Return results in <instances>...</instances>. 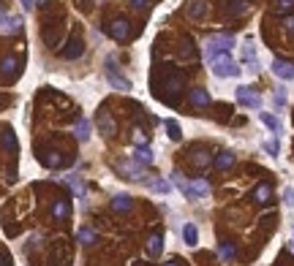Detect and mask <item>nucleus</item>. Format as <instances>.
Listing matches in <instances>:
<instances>
[{
  "label": "nucleus",
  "instance_id": "1",
  "mask_svg": "<svg viewBox=\"0 0 294 266\" xmlns=\"http://www.w3.org/2000/svg\"><path fill=\"white\" fill-rule=\"evenodd\" d=\"M205 55H207V63H210L212 74L218 76V79H232V76L240 74L237 63L232 60L229 52H205Z\"/></svg>",
  "mask_w": 294,
  "mask_h": 266
},
{
  "label": "nucleus",
  "instance_id": "2",
  "mask_svg": "<svg viewBox=\"0 0 294 266\" xmlns=\"http://www.w3.org/2000/svg\"><path fill=\"white\" fill-rule=\"evenodd\" d=\"M172 182H174V185L180 188V190H183V196H185V198H193V201H196V198H205L207 193H210V185H207V179L185 182L180 171H174V174H172Z\"/></svg>",
  "mask_w": 294,
  "mask_h": 266
},
{
  "label": "nucleus",
  "instance_id": "3",
  "mask_svg": "<svg viewBox=\"0 0 294 266\" xmlns=\"http://www.w3.org/2000/svg\"><path fill=\"white\" fill-rule=\"evenodd\" d=\"M106 79H109V84H112V87H117V90H131V79L120 76L115 57H109V60H106Z\"/></svg>",
  "mask_w": 294,
  "mask_h": 266
},
{
  "label": "nucleus",
  "instance_id": "4",
  "mask_svg": "<svg viewBox=\"0 0 294 266\" xmlns=\"http://www.w3.org/2000/svg\"><path fill=\"white\" fill-rule=\"evenodd\" d=\"M237 101L242 106H248V109H259L261 106V95L253 87H248V84H240L237 87Z\"/></svg>",
  "mask_w": 294,
  "mask_h": 266
},
{
  "label": "nucleus",
  "instance_id": "5",
  "mask_svg": "<svg viewBox=\"0 0 294 266\" xmlns=\"http://www.w3.org/2000/svg\"><path fill=\"white\" fill-rule=\"evenodd\" d=\"M234 47V35H212L210 41H207L205 52H229Z\"/></svg>",
  "mask_w": 294,
  "mask_h": 266
},
{
  "label": "nucleus",
  "instance_id": "6",
  "mask_svg": "<svg viewBox=\"0 0 294 266\" xmlns=\"http://www.w3.org/2000/svg\"><path fill=\"white\" fill-rule=\"evenodd\" d=\"M22 30V19L19 16H8L0 11V33H6V35H14Z\"/></svg>",
  "mask_w": 294,
  "mask_h": 266
},
{
  "label": "nucleus",
  "instance_id": "7",
  "mask_svg": "<svg viewBox=\"0 0 294 266\" xmlns=\"http://www.w3.org/2000/svg\"><path fill=\"white\" fill-rule=\"evenodd\" d=\"M273 74L278 76V79H283V82H292V79H294V65L275 57V60H273Z\"/></svg>",
  "mask_w": 294,
  "mask_h": 266
},
{
  "label": "nucleus",
  "instance_id": "8",
  "mask_svg": "<svg viewBox=\"0 0 294 266\" xmlns=\"http://www.w3.org/2000/svg\"><path fill=\"white\" fill-rule=\"evenodd\" d=\"M142 169H144V166L131 163V160H120V163H117V171H120V174H125L128 179H142Z\"/></svg>",
  "mask_w": 294,
  "mask_h": 266
},
{
  "label": "nucleus",
  "instance_id": "9",
  "mask_svg": "<svg viewBox=\"0 0 294 266\" xmlns=\"http://www.w3.org/2000/svg\"><path fill=\"white\" fill-rule=\"evenodd\" d=\"M128 33H131V28H128V22H125V19H115L109 25V35H112V38H117V41L128 38Z\"/></svg>",
  "mask_w": 294,
  "mask_h": 266
},
{
  "label": "nucleus",
  "instance_id": "10",
  "mask_svg": "<svg viewBox=\"0 0 294 266\" xmlns=\"http://www.w3.org/2000/svg\"><path fill=\"white\" fill-rule=\"evenodd\" d=\"M242 63L248 65V71H256V65H259V60H256V49H253L251 41H245V47H242Z\"/></svg>",
  "mask_w": 294,
  "mask_h": 266
},
{
  "label": "nucleus",
  "instance_id": "11",
  "mask_svg": "<svg viewBox=\"0 0 294 266\" xmlns=\"http://www.w3.org/2000/svg\"><path fill=\"white\" fill-rule=\"evenodd\" d=\"M98 125H101V130L106 133V136H115V120H112L109 111H98Z\"/></svg>",
  "mask_w": 294,
  "mask_h": 266
},
{
  "label": "nucleus",
  "instance_id": "12",
  "mask_svg": "<svg viewBox=\"0 0 294 266\" xmlns=\"http://www.w3.org/2000/svg\"><path fill=\"white\" fill-rule=\"evenodd\" d=\"M41 160L49 166V169H57V166H69V163H71V157H63L60 152H47Z\"/></svg>",
  "mask_w": 294,
  "mask_h": 266
},
{
  "label": "nucleus",
  "instance_id": "13",
  "mask_svg": "<svg viewBox=\"0 0 294 266\" xmlns=\"http://www.w3.org/2000/svg\"><path fill=\"white\" fill-rule=\"evenodd\" d=\"M134 160H137L139 166H153V150L150 147H137V152H134Z\"/></svg>",
  "mask_w": 294,
  "mask_h": 266
},
{
  "label": "nucleus",
  "instance_id": "14",
  "mask_svg": "<svg viewBox=\"0 0 294 266\" xmlns=\"http://www.w3.org/2000/svg\"><path fill=\"white\" fill-rule=\"evenodd\" d=\"M66 182L71 185V190L76 193V198H85V190H87V188H85V179L79 177V174H69V177H66Z\"/></svg>",
  "mask_w": 294,
  "mask_h": 266
},
{
  "label": "nucleus",
  "instance_id": "15",
  "mask_svg": "<svg viewBox=\"0 0 294 266\" xmlns=\"http://www.w3.org/2000/svg\"><path fill=\"white\" fill-rule=\"evenodd\" d=\"M161 250H164V239H161V234H153L150 242H147V255L150 258H156V255H161Z\"/></svg>",
  "mask_w": 294,
  "mask_h": 266
},
{
  "label": "nucleus",
  "instance_id": "16",
  "mask_svg": "<svg viewBox=\"0 0 294 266\" xmlns=\"http://www.w3.org/2000/svg\"><path fill=\"white\" fill-rule=\"evenodd\" d=\"M131 204H134V201H131L128 193H120V196L112 198V209H115V212H128Z\"/></svg>",
  "mask_w": 294,
  "mask_h": 266
},
{
  "label": "nucleus",
  "instance_id": "17",
  "mask_svg": "<svg viewBox=\"0 0 294 266\" xmlns=\"http://www.w3.org/2000/svg\"><path fill=\"white\" fill-rule=\"evenodd\" d=\"M74 136L79 139V141H87L90 139V120H76V125H74Z\"/></svg>",
  "mask_w": 294,
  "mask_h": 266
},
{
  "label": "nucleus",
  "instance_id": "18",
  "mask_svg": "<svg viewBox=\"0 0 294 266\" xmlns=\"http://www.w3.org/2000/svg\"><path fill=\"white\" fill-rule=\"evenodd\" d=\"M259 120H261V123H264L270 130H273L275 136H278L280 130H283V128H280V120H278V117H273L270 111H261V114H259Z\"/></svg>",
  "mask_w": 294,
  "mask_h": 266
},
{
  "label": "nucleus",
  "instance_id": "19",
  "mask_svg": "<svg viewBox=\"0 0 294 266\" xmlns=\"http://www.w3.org/2000/svg\"><path fill=\"white\" fill-rule=\"evenodd\" d=\"M212 166H215L218 171L232 169V166H234V152H221V155L215 157V163H212Z\"/></svg>",
  "mask_w": 294,
  "mask_h": 266
},
{
  "label": "nucleus",
  "instance_id": "20",
  "mask_svg": "<svg viewBox=\"0 0 294 266\" xmlns=\"http://www.w3.org/2000/svg\"><path fill=\"white\" fill-rule=\"evenodd\" d=\"M76 239H79L82 245H93V242H98V234L93 231V228H87V225H82V228L76 231Z\"/></svg>",
  "mask_w": 294,
  "mask_h": 266
},
{
  "label": "nucleus",
  "instance_id": "21",
  "mask_svg": "<svg viewBox=\"0 0 294 266\" xmlns=\"http://www.w3.org/2000/svg\"><path fill=\"white\" fill-rule=\"evenodd\" d=\"M183 239H185V245H191V247L199 242V231H196V225H193V223L183 225Z\"/></svg>",
  "mask_w": 294,
  "mask_h": 266
},
{
  "label": "nucleus",
  "instance_id": "22",
  "mask_svg": "<svg viewBox=\"0 0 294 266\" xmlns=\"http://www.w3.org/2000/svg\"><path fill=\"white\" fill-rule=\"evenodd\" d=\"M79 55H82V41H79V38H71L69 49H63V57H66V60H74V57H79Z\"/></svg>",
  "mask_w": 294,
  "mask_h": 266
},
{
  "label": "nucleus",
  "instance_id": "23",
  "mask_svg": "<svg viewBox=\"0 0 294 266\" xmlns=\"http://www.w3.org/2000/svg\"><path fill=\"white\" fill-rule=\"evenodd\" d=\"M0 141H3V147H6V150H11V152L17 150V136H14V130H11V128H3V133H0Z\"/></svg>",
  "mask_w": 294,
  "mask_h": 266
},
{
  "label": "nucleus",
  "instance_id": "24",
  "mask_svg": "<svg viewBox=\"0 0 294 266\" xmlns=\"http://www.w3.org/2000/svg\"><path fill=\"white\" fill-rule=\"evenodd\" d=\"M253 196H256V201H259V204H267V201L273 198V188L264 182V185H259V188H256V193H253Z\"/></svg>",
  "mask_w": 294,
  "mask_h": 266
},
{
  "label": "nucleus",
  "instance_id": "25",
  "mask_svg": "<svg viewBox=\"0 0 294 266\" xmlns=\"http://www.w3.org/2000/svg\"><path fill=\"white\" fill-rule=\"evenodd\" d=\"M191 103L193 106H207V103H210L207 90H191Z\"/></svg>",
  "mask_w": 294,
  "mask_h": 266
},
{
  "label": "nucleus",
  "instance_id": "26",
  "mask_svg": "<svg viewBox=\"0 0 294 266\" xmlns=\"http://www.w3.org/2000/svg\"><path fill=\"white\" fill-rule=\"evenodd\" d=\"M218 252H221V258H224V261H232L234 255H237V250H234L232 242H221V245H218Z\"/></svg>",
  "mask_w": 294,
  "mask_h": 266
},
{
  "label": "nucleus",
  "instance_id": "27",
  "mask_svg": "<svg viewBox=\"0 0 294 266\" xmlns=\"http://www.w3.org/2000/svg\"><path fill=\"white\" fill-rule=\"evenodd\" d=\"M52 215H55L57 220H60V218H69V215H71V206H69V201H57V204L52 206Z\"/></svg>",
  "mask_w": 294,
  "mask_h": 266
},
{
  "label": "nucleus",
  "instance_id": "28",
  "mask_svg": "<svg viewBox=\"0 0 294 266\" xmlns=\"http://www.w3.org/2000/svg\"><path fill=\"white\" fill-rule=\"evenodd\" d=\"M147 188L156 193H172V185L166 182V179H153V182H147Z\"/></svg>",
  "mask_w": 294,
  "mask_h": 266
},
{
  "label": "nucleus",
  "instance_id": "29",
  "mask_svg": "<svg viewBox=\"0 0 294 266\" xmlns=\"http://www.w3.org/2000/svg\"><path fill=\"white\" fill-rule=\"evenodd\" d=\"M166 130H169V139H172V141H180V139H183V133H180V125L174 123V120H166Z\"/></svg>",
  "mask_w": 294,
  "mask_h": 266
},
{
  "label": "nucleus",
  "instance_id": "30",
  "mask_svg": "<svg viewBox=\"0 0 294 266\" xmlns=\"http://www.w3.org/2000/svg\"><path fill=\"white\" fill-rule=\"evenodd\" d=\"M205 11H207V6L202 3V0H196V3H193V6L188 8V14H191L193 19H199V16H205Z\"/></svg>",
  "mask_w": 294,
  "mask_h": 266
},
{
  "label": "nucleus",
  "instance_id": "31",
  "mask_svg": "<svg viewBox=\"0 0 294 266\" xmlns=\"http://www.w3.org/2000/svg\"><path fill=\"white\" fill-rule=\"evenodd\" d=\"M0 68H3V74H14V71H17V60H14V57H3Z\"/></svg>",
  "mask_w": 294,
  "mask_h": 266
},
{
  "label": "nucleus",
  "instance_id": "32",
  "mask_svg": "<svg viewBox=\"0 0 294 266\" xmlns=\"http://www.w3.org/2000/svg\"><path fill=\"white\" fill-rule=\"evenodd\" d=\"M134 141H137V147H144L147 136H144V130H142V128H137V130H134Z\"/></svg>",
  "mask_w": 294,
  "mask_h": 266
},
{
  "label": "nucleus",
  "instance_id": "33",
  "mask_svg": "<svg viewBox=\"0 0 294 266\" xmlns=\"http://www.w3.org/2000/svg\"><path fill=\"white\" fill-rule=\"evenodd\" d=\"M245 8H248V3H245V0H232V11H234V14H242Z\"/></svg>",
  "mask_w": 294,
  "mask_h": 266
},
{
  "label": "nucleus",
  "instance_id": "34",
  "mask_svg": "<svg viewBox=\"0 0 294 266\" xmlns=\"http://www.w3.org/2000/svg\"><path fill=\"white\" fill-rule=\"evenodd\" d=\"M283 201H286V206H294V188H286V190H283Z\"/></svg>",
  "mask_w": 294,
  "mask_h": 266
},
{
  "label": "nucleus",
  "instance_id": "35",
  "mask_svg": "<svg viewBox=\"0 0 294 266\" xmlns=\"http://www.w3.org/2000/svg\"><path fill=\"white\" fill-rule=\"evenodd\" d=\"M193 160H196V166H207V163H210V157H207V152H199V155L193 157Z\"/></svg>",
  "mask_w": 294,
  "mask_h": 266
},
{
  "label": "nucleus",
  "instance_id": "36",
  "mask_svg": "<svg viewBox=\"0 0 294 266\" xmlns=\"http://www.w3.org/2000/svg\"><path fill=\"white\" fill-rule=\"evenodd\" d=\"M264 150L270 155H278V141H264Z\"/></svg>",
  "mask_w": 294,
  "mask_h": 266
},
{
  "label": "nucleus",
  "instance_id": "37",
  "mask_svg": "<svg viewBox=\"0 0 294 266\" xmlns=\"http://www.w3.org/2000/svg\"><path fill=\"white\" fill-rule=\"evenodd\" d=\"M283 103H286V93L278 90V93H275V106H283Z\"/></svg>",
  "mask_w": 294,
  "mask_h": 266
},
{
  "label": "nucleus",
  "instance_id": "38",
  "mask_svg": "<svg viewBox=\"0 0 294 266\" xmlns=\"http://www.w3.org/2000/svg\"><path fill=\"white\" fill-rule=\"evenodd\" d=\"M292 6H294V0H278V11H286Z\"/></svg>",
  "mask_w": 294,
  "mask_h": 266
},
{
  "label": "nucleus",
  "instance_id": "39",
  "mask_svg": "<svg viewBox=\"0 0 294 266\" xmlns=\"http://www.w3.org/2000/svg\"><path fill=\"white\" fill-rule=\"evenodd\" d=\"M286 30H289V33H294V16H286Z\"/></svg>",
  "mask_w": 294,
  "mask_h": 266
},
{
  "label": "nucleus",
  "instance_id": "40",
  "mask_svg": "<svg viewBox=\"0 0 294 266\" xmlns=\"http://www.w3.org/2000/svg\"><path fill=\"white\" fill-rule=\"evenodd\" d=\"M22 3V8H25V11H30V8H33V0H19Z\"/></svg>",
  "mask_w": 294,
  "mask_h": 266
},
{
  "label": "nucleus",
  "instance_id": "41",
  "mask_svg": "<svg viewBox=\"0 0 294 266\" xmlns=\"http://www.w3.org/2000/svg\"><path fill=\"white\" fill-rule=\"evenodd\" d=\"M0 266H11V261H8V255H3V252H0Z\"/></svg>",
  "mask_w": 294,
  "mask_h": 266
},
{
  "label": "nucleus",
  "instance_id": "42",
  "mask_svg": "<svg viewBox=\"0 0 294 266\" xmlns=\"http://www.w3.org/2000/svg\"><path fill=\"white\" fill-rule=\"evenodd\" d=\"M144 3H147V0H134V6L137 8H144Z\"/></svg>",
  "mask_w": 294,
  "mask_h": 266
},
{
  "label": "nucleus",
  "instance_id": "43",
  "mask_svg": "<svg viewBox=\"0 0 294 266\" xmlns=\"http://www.w3.org/2000/svg\"><path fill=\"white\" fill-rule=\"evenodd\" d=\"M164 266H180V264H164Z\"/></svg>",
  "mask_w": 294,
  "mask_h": 266
},
{
  "label": "nucleus",
  "instance_id": "44",
  "mask_svg": "<svg viewBox=\"0 0 294 266\" xmlns=\"http://www.w3.org/2000/svg\"><path fill=\"white\" fill-rule=\"evenodd\" d=\"M292 250H294V239H292Z\"/></svg>",
  "mask_w": 294,
  "mask_h": 266
}]
</instances>
